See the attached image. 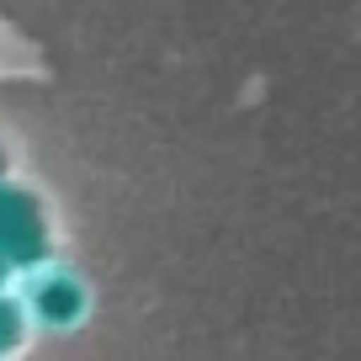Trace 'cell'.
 <instances>
[{
	"label": "cell",
	"mask_w": 361,
	"mask_h": 361,
	"mask_svg": "<svg viewBox=\"0 0 361 361\" xmlns=\"http://www.w3.org/2000/svg\"><path fill=\"white\" fill-rule=\"evenodd\" d=\"M69 308H75V293H69L64 282H59V287H43V314H48V319H64Z\"/></svg>",
	"instance_id": "2"
},
{
	"label": "cell",
	"mask_w": 361,
	"mask_h": 361,
	"mask_svg": "<svg viewBox=\"0 0 361 361\" xmlns=\"http://www.w3.org/2000/svg\"><path fill=\"white\" fill-rule=\"evenodd\" d=\"M16 335H22V314H16V308H11V303H0V350L11 345V340H16Z\"/></svg>",
	"instance_id": "3"
},
{
	"label": "cell",
	"mask_w": 361,
	"mask_h": 361,
	"mask_svg": "<svg viewBox=\"0 0 361 361\" xmlns=\"http://www.w3.org/2000/svg\"><path fill=\"white\" fill-rule=\"evenodd\" d=\"M43 250V228H37L27 197L0 192V255L6 260H32Z\"/></svg>",
	"instance_id": "1"
}]
</instances>
